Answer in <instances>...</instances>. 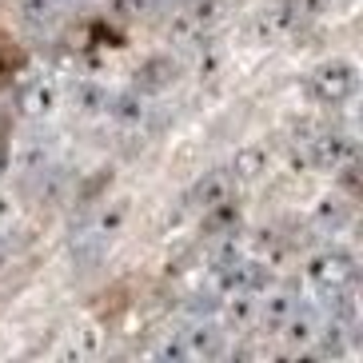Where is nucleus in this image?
Segmentation results:
<instances>
[{
	"instance_id": "1",
	"label": "nucleus",
	"mask_w": 363,
	"mask_h": 363,
	"mask_svg": "<svg viewBox=\"0 0 363 363\" xmlns=\"http://www.w3.org/2000/svg\"><path fill=\"white\" fill-rule=\"evenodd\" d=\"M359 96V68L355 60H323L320 68H311L308 76V100L311 104H323V108H340V104H352Z\"/></svg>"
},
{
	"instance_id": "2",
	"label": "nucleus",
	"mask_w": 363,
	"mask_h": 363,
	"mask_svg": "<svg viewBox=\"0 0 363 363\" xmlns=\"http://www.w3.org/2000/svg\"><path fill=\"white\" fill-rule=\"evenodd\" d=\"M355 279H359V259H355L352 247L331 244V247H323V252H315V256L308 259V284L320 291V296L352 288Z\"/></svg>"
},
{
	"instance_id": "3",
	"label": "nucleus",
	"mask_w": 363,
	"mask_h": 363,
	"mask_svg": "<svg viewBox=\"0 0 363 363\" xmlns=\"http://www.w3.org/2000/svg\"><path fill=\"white\" fill-rule=\"evenodd\" d=\"M180 76H184V65L176 60V56H172V52H156V56H148V60H140V65H136V72H132V88H136L144 100H148V96H164Z\"/></svg>"
},
{
	"instance_id": "4",
	"label": "nucleus",
	"mask_w": 363,
	"mask_h": 363,
	"mask_svg": "<svg viewBox=\"0 0 363 363\" xmlns=\"http://www.w3.org/2000/svg\"><path fill=\"white\" fill-rule=\"evenodd\" d=\"M355 156V140L347 132H315L308 140V152H303V164L315 172H335L343 160Z\"/></svg>"
},
{
	"instance_id": "5",
	"label": "nucleus",
	"mask_w": 363,
	"mask_h": 363,
	"mask_svg": "<svg viewBox=\"0 0 363 363\" xmlns=\"http://www.w3.org/2000/svg\"><path fill=\"white\" fill-rule=\"evenodd\" d=\"M299 24H303V12H299L296 0H276L272 9L256 12L252 33H256L259 40H288L291 33H299Z\"/></svg>"
},
{
	"instance_id": "6",
	"label": "nucleus",
	"mask_w": 363,
	"mask_h": 363,
	"mask_svg": "<svg viewBox=\"0 0 363 363\" xmlns=\"http://www.w3.org/2000/svg\"><path fill=\"white\" fill-rule=\"evenodd\" d=\"M232 192H235L232 172H228V168H212V172H203L200 180L188 188L184 203H188V208H196V212H203V208H212V203L232 200Z\"/></svg>"
},
{
	"instance_id": "7",
	"label": "nucleus",
	"mask_w": 363,
	"mask_h": 363,
	"mask_svg": "<svg viewBox=\"0 0 363 363\" xmlns=\"http://www.w3.org/2000/svg\"><path fill=\"white\" fill-rule=\"evenodd\" d=\"M264 296H267L264 303H256V323H259V331H264V335H279V328H284V323H288V315L296 311L299 296L291 288H279V291L267 288Z\"/></svg>"
},
{
	"instance_id": "8",
	"label": "nucleus",
	"mask_w": 363,
	"mask_h": 363,
	"mask_svg": "<svg viewBox=\"0 0 363 363\" xmlns=\"http://www.w3.org/2000/svg\"><path fill=\"white\" fill-rule=\"evenodd\" d=\"M180 335H184V347H188V359H220L228 352L224 331L212 320H196L192 331H180Z\"/></svg>"
},
{
	"instance_id": "9",
	"label": "nucleus",
	"mask_w": 363,
	"mask_h": 363,
	"mask_svg": "<svg viewBox=\"0 0 363 363\" xmlns=\"http://www.w3.org/2000/svg\"><path fill=\"white\" fill-rule=\"evenodd\" d=\"M323 320H320V311L311 308V303H296V311L288 315V323L279 328V335L291 343V347H311V340L320 335Z\"/></svg>"
},
{
	"instance_id": "10",
	"label": "nucleus",
	"mask_w": 363,
	"mask_h": 363,
	"mask_svg": "<svg viewBox=\"0 0 363 363\" xmlns=\"http://www.w3.org/2000/svg\"><path fill=\"white\" fill-rule=\"evenodd\" d=\"M347 224H352V203L343 200V196H323V200L315 203L311 228H315L320 235H340Z\"/></svg>"
},
{
	"instance_id": "11",
	"label": "nucleus",
	"mask_w": 363,
	"mask_h": 363,
	"mask_svg": "<svg viewBox=\"0 0 363 363\" xmlns=\"http://www.w3.org/2000/svg\"><path fill=\"white\" fill-rule=\"evenodd\" d=\"M240 220H244V208H240V203H235V200L212 203V208H203V220H200V235H203V240H216V235L240 232Z\"/></svg>"
},
{
	"instance_id": "12",
	"label": "nucleus",
	"mask_w": 363,
	"mask_h": 363,
	"mask_svg": "<svg viewBox=\"0 0 363 363\" xmlns=\"http://www.w3.org/2000/svg\"><path fill=\"white\" fill-rule=\"evenodd\" d=\"M56 108H60V88L52 80H33V84L21 88V112L24 116H52Z\"/></svg>"
},
{
	"instance_id": "13",
	"label": "nucleus",
	"mask_w": 363,
	"mask_h": 363,
	"mask_svg": "<svg viewBox=\"0 0 363 363\" xmlns=\"http://www.w3.org/2000/svg\"><path fill=\"white\" fill-rule=\"evenodd\" d=\"M104 112L116 120L120 128H140V124L148 120V104H144V96H140L136 88H128V92H112Z\"/></svg>"
},
{
	"instance_id": "14",
	"label": "nucleus",
	"mask_w": 363,
	"mask_h": 363,
	"mask_svg": "<svg viewBox=\"0 0 363 363\" xmlns=\"http://www.w3.org/2000/svg\"><path fill=\"white\" fill-rule=\"evenodd\" d=\"M72 188H76V176L65 164H48V168L40 172V203H48V208L68 203L72 200Z\"/></svg>"
},
{
	"instance_id": "15",
	"label": "nucleus",
	"mask_w": 363,
	"mask_h": 363,
	"mask_svg": "<svg viewBox=\"0 0 363 363\" xmlns=\"http://www.w3.org/2000/svg\"><path fill=\"white\" fill-rule=\"evenodd\" d=\"M228 172H232L235 184H252L259 180L267 172V148L264 144H244V148H235L232 164H228Z\"/></svg>"
},
{
	"instance_id": "16",
	"label": "nucleus",
	"mask_w": 363,
	"mask_h": 363,
	"mask_svg": "<svg viewBox=\"0 0 363 363\" xmlns=\"http://www.w3.org/2000/svg\"><path fill=\"white\" fill-rule=\"evenodd\" d=\"M104 208L96 212V220H92V232L100 235V240H112V235L124 232V224H128V216H132V200H100Z\"/></svg>"
},
{
	"instance_id": "17",
	"label": "nucleus",
	"mask_w": 363,
	"mask_h": 363,
	"mask_svg": "<svg viewBox=\"0 0 363 363\" xmlns=\"http://www.w3.org/2000/svg\"><path fill=\"white\" fill-rule=\"evenodd\" d=\"M108 96H112V92H108L100 80H92V76H84V80L72 84V108L80 116H100L108 108Z\"/></svg>"
},
{
	"instance_id": "18",
	"label": "nucleus",
	"mask_w": 363,
	"mask_h": 363,
	"mask_svg": "<svg viewBox=\"0 0 363 363\" xmlns=\"http://www.w3.org/2000/svg\"><path fill=\"white\" fill-rule=\"evenodd\" d=\"M256 303L259 299L256 296H247V291H235V296H228L224 299V320H228V328H235V331H244V328H252L256 323Z\"/></svg>"
},
{
	"instance_id": "19",
	"label": "nucleus",
	"mask_w": 363,
	"mask_h": 363,
	"mask_svg": "<svg viewBox=\"0 0 363 363\" xmlns=\"http://www.w3.org/2000/svg\"><path fill=\"white\" fill-rule=\"evenodd\" d=\"M224 68H228V52H224V48H220L216 40H208V44L200 40V60H196V76L212 84V80H220V76H224Z\"/></svg>"
},
{
	"instance_id": "20",
	"label": "nucleus",
	"mask_w": 363,
	"mask_h": 363,
	"mask_svg": "<svg viewBox=\"0 0 363 363\" xmlns=\"http://www.w3.org/2000/svg\"><path fill=\"white\" fill-rule=\"evenodd\" d=\"M208 264H212V272L216 267H228V264H235V259H244V247H240V240H235V232H228V235H216V240H208Z\"/></svg>"
},
{
	"instance_id": "21",
	"label": "nucleus",
	"mask_w": 363,
	"mask_h": 363,
	"mask_svg": "<svg viewBox=\"0 0 363 363\" xmlns=\"http://www.w3.org/2000/svg\"><path fill=\"white\" fill-rule=\"evenodd\" d=\"M48 164H52V156H48V148H44L40 140H28V144L16 152V172H24V176H40Z\"/></svg>"
},
{
	"instance_id": "22",
	"label": "nucleus",
	"mask_w": 363,
	"mask_h": 363,
	"mask_svg": "<svg viewBox=\"0 0 363 363\" xmlns=\"http://www.w3.org/2000/svg\"><path fill=\"white\" fill-rule=\"evenodd\" d=\"M21 16L33 28H48L60 16V0H21Z\"/></svg>"
},
{
	"instance_id": "23",
	"label": "nucleus",
	"mask_w": 363,
	"mask_h": 363,
	"mask_svg": "<svg viewBox=\"0 0 363 363\" xmlns=\"http://www.w3.org/2000/svg\"><path fill=\"white\" fill-rule=\"evenodd\" d=\"M220 308H224V296L220 291H196V296H188V303H184V311L192 315V320H212V315H220Z\"/></svg>"
},
{
	"instance_id": "24",
	"label": "nucleus",
	"mask_w": 363,
	"mask_h": 363,
	"mask_svg": "<svg viewBox=\"0 0 363 363\" xmlns=\"http://www.w3.org/2000/svg\"><path fill=\"white\" fill-rule=\"evenodd\" d=\"M335 180H340V188L347 192V200H355L359 196V160H343L340 168H335Z\"/></svg>"
},
{
	"instance_id": "25",
	"label": "nucleus",
	"mask_w": 363,
	"mask_h": 363,
	"mask_svg": "<svg viewBox=\"0 0 363 363\" xmlns=\"http://www.w3.org/2000/svg\"><path fill=\"white\" fill-rule=\"evenodd\" d=\"M112 9L120 16H148V12H156V0H112Z\"/></svg>"
},
{
	"instance_id": "26",
	"label": "nucleus",
	"mask_w": 363,
	"mask_h": 363,
	"mask_svg": "<svg viewBox=\"0 0 363 363\" xmlns=\"http://www.w3.org/2000/svg\"><path fill=\"white\" fill-rule=\"evenodd\" d=\"M156 355H160V359H188V347H184V335H172L168 343H160V347H156Z\"/></svg>"
},
{
	"instance_id": "27",
	"label": "nucleus",
	"mask_w": 363,
	"mask_h": 363,
	"mask_svg": "<svg viewBox=\"0 0 363 363\" xmlns=\"http://www.w3.org/2000/svg\"><path fill=\"white\" fill-rule=\"evenodd\" d=\"M9 256H12V240L9 235H0V272L9 267Z\"/></svg>"
},
{
	"instance_id": "28",
	"label": "nucleus",
	"mask_w": 363,
	"mask_h": 363,
	"mask_svg": "<svg viewBox=\"0 0 363 363\" xmlns=\"http://www.w3.org/2000/svg\"><path fill=\"white\" fill-rule=\"evenodd\" d=\"M9 220H12V200L0 196V224H9Z\"/></svg>"
},
{
	"instance_id": "29",
	"label": "nucleus",
	"mask_w": 363,
	"mask_h": 363,
	"mask_svg": "<svg viewBox=\"0 0 363 363\" xmlns=\"http://www.w3.org/2000/svg\"><path fill=\"white\" fill-rule=\"evenodd\" d=\"M9 172V152H4V144H0V176Z\"/></svg>"
}]
</instances>
